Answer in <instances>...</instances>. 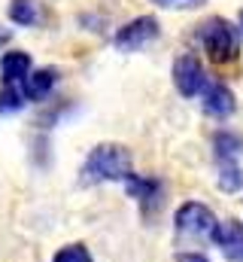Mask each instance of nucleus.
<instances>
[{
  "label": "nucleus",
  "mask_w": 243,
  "mask_h": 262,
  "mask_svg": "<svg viewBox=\"0 0 243 262\" xmlns=\"http://www.w3.org/2000/svg\"><path fill=\"white\" fill-rule=\"evenodd\" d=\"M177 262H210V259H207L204 253H180Z\"/></svg>",
  "instance_id": "nucleus-17"
},
{
  "label": "nucleus",
  "mask_w": 243,
  "mask_h": 262,
  "mask_svg": "<svg viewBox=\"0 0 243 262\" xmlns=\"http://www.w3.org/2000/svg\"><path fill=\"white\" fill-rule=\"evenodd\" d=\"M216 183L222 192H237L243 186V168L237 159H216Z\"/></svg>",
  "instance_id": "nucleus-11"
},
{
  "label": "nucleus",
  "mask_w": 243,
  "mask_h": 262,
  "mask_svg": "<svg viewBox=\"0 0 243 262\" xmlns=\"http://www.w3.org/2000/svg\"><path fill=\"white\" fill-rule=\"evenodd\" d=\"M213 244L228 256L231 262H243V223L222 220L213 232Z\"/></svg>",
  "instance_id": "nucleus-7"
},
{
  "label": "nucleus",
  "mask_w": 243,
  "mask_h": 262,
  "mask_svg": "<svg viewBox=\"0 0 243 262\" xmlns=\"http://www.w3.org/2000/svg\"><path fill=\"white\" fill-rule=\"evenodd\" d=\"M25 98H28V95H25V85H3V89H0V116L21 110V107L28 104Z\"/></svg>",
  "instance_id": "nucleus-14"
},
{
  "label": "nucleus",
  "mask_w": 243,
  "mask_h": 262,
  "mask_svg": "<svg viewBox=\"0 0 243 262\" xmlns=\"http://www.w3.org/2000/svg\"><path fill=\"white\" fill-rule=\"evenodd\" d=\"M31 67H34V61H31L28 52H21V49L3 52V58H0V79H3V85H25V79L34 73Z\"/></svg>",
  "instance_id": "nucleus-8"
},
{
  "label": "nucleus",
  "mask_w": 243,
  "mask_h": 262,
  "mask_svg": "<svg viewBox=\"0 0 243 262\" xmlns=\"http://www.w3.org/2000/svg\"><path fill=\"white\" fill-rule=\"evenodd\" d=\"M174 85H177V92H180L182 98H198V95L207 92L210 79H207L204 64L198 61V55L185 52V55H180L174 61Z\"/></svg>",
  "instance_id": "nucleus-5"
},
{
  "label": "nucleus",
  "mask_w": 243,
  "mask_h": 262,
  "mask_svg": "<svg viewBox=\"0 0 243 262\" xmlns=\"http://www.w3.org/2000/svg\"><path fill=\"white\" fill-rule=\"evenodd\" d=\"M240 28H243V12H240Z\"/></svg>",
  "instance_id": "nucleus-18"
},
{
  "label": "nucleus",
  "mask_w": 243,
  "mask_h": 262,
  "mask_svg": "<svg viewBox=\"0 0 243 262\" xmlns=\"http://www.w3.org/2000/svg\"><path fill=\"white\" fill-rule=\"evenodd\" d=\"M158 34H161V25H158L155 15H137L134 21L121 25L119 31H116L113 46H116L119 52H140V49H146L152 40H158Z\"/></svg>",
  "instance_id": "nucleus-4"
},
{
  "label": "nucleus",
  "mask_w": 243,
  "mask_h": 262,
  "mask_svg": "<svg viewBox=\"0 0 243 262\" xmlns=\"http://www.w3.org/2000/svg\"><path fill=\"white\" fill-rule=\"evenodd\" d=\"M55 79H58V70H55V67H40V70H34V73L25 79V95H28V101H43V98H49V92L55 89Z\"/></svg>",
  "instance_id": "nucleus-10"
},
{
  "label": "nucleus",
  "mask_w": 243,
  "mask_h": 262,
  "mask_svg": "<svg viewBox=\"0 0 243 262\" xmlns=\"http://www.w3.org/2000/svg\"><path fill=\"white\" fill-rule=\"evenodd\" d=\"M9 18L21 28H31L40 21V3L37 0H12L9 3Z\"/></svg>",
  "instance_id": "nucleus-12"
},
{
  "label": "nucleus",
  "mask_w": 243,
  "mask_h": 262,
  "mask_svg": "<svg viewBox=\"0 0 243 262\" xmlns=\"http://www.w3.org/2000/svg\"><path fill=\"white\" fill-rule=\"evenodd\" d=\"M213 146H216V159H237V152L243 149V137L234 131H219L213 137Z\"/></svg>",
  "instance_id": "nucleus-13"
},
{
  "label": "nucleus",
  "mask_w": 243,
  "mask_h": 262,
  "mask_svg": "<svg viewBox=\"0 0 243 262\" xmlns=\"http://www.w3.org/2000/svg\"><path fill=\"white\" fill-rule=\"evenodd\" d=\"M201 98H204V110H207L210 116H216V119H228V116L237 110L234 92H231L225 82H210Z\"/></svg>",
  "instance_id": "nucleus-9"
},
{
  "label": "nucleus",
  "mask_w": 243,
  "mask_h": 262,
  "mask_svg": "<svg viewBox=\"0 0 243 262\" xmlns=\"http://www.w3.org/2000/svg\"><path fill=\"white\" fill-rule=\"evenodd\" d=\"M198 43L204 46V52H207L216 64H228V61H234L237 52H240V31H237L228 18L213 15V18L201 21V28H198Z\"/></svg>",
  "instance_id": "nucleus-2"
},
{
  "label": "nucleus",
  "mask_w": 243,
  "mask_h": 262,
  "mask_svg": "<svg viewBox=\"0 0 243 262\" xmlns=\"http://www.w3.org/2000/svg\"><path fill=\"white\" fill-rule=\"evenodd\" d=\"M52 262H91V253L82 244H67V247H61L58 253H55Z\"/></svg>",
  "instance_id": "nucleus-15"
},
{
  "label": "nucleus",
  "mask_w": 243,
  "mask_h": 262,
  "mask_svg": "<svg viewBox=\"0 0 243 262\" xmlns=\"http://www.w3.org/2000/svg\"><path fill=\"white\" fill-rule=\"evenodd\" d=\"M125 183H128V195L137 198L146 213L161 207V198H164V183L161 180H155V177H134L131 174Z\"/></svg>",
  "instance_id": "nucleus-6"
},
{
  "label": "nucleus",
  "mask_w": 243,
  "mask_h": 262,
  "mask_svg": "<svg viewBox=\"0 0 243 262\" xmlns=\"http://www.w3.org/2000/svg\"><path fill=\"white\" fill-rule=\"evenodd\" d=\"M174 223H177V229H180V235L185 238H213V232H216V226H219V220H216V213L207 207V204H201V201H185L177 207V213H174Z\"/></svg>",
  "instance_id": "nucleus-3"
},
{
  "label": "nucleus",
  "mask_w": 243,
  "mask_h": 262,
  "mask_svg": "<svg viewBox=\"0 0 243 262\" xmlns=\"http://www.w3.org/2000/svg\"><path fill=\"white\" fill-rule=\"evenodd\" d=\"M131 177V152L121 143H98L82 165V183H121Z\"/></svg>",
  "instance_id": "nucleus-1"
},
{
  "label": "nucleus",
  "mask_w": 243,
  "mask_h": 262,
  "mask_svg": "<svg viewBox=\"0 0 243 262\" xmlns=\"http://www.w3.org/2000/svg\"><path fill=\"white\" fill-rule=\"evenodd\" d=\"M152 3L161 6V9H195V6H201L207 0H152Z\"/></svg>",
  "instance_id": "nucleus-16"
}]
</instances>
